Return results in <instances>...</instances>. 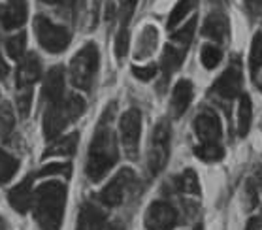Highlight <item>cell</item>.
Returning a JSON list of instances; mask_svg holds the SVG:
<instances>
[{
	"label": "cell",
	"mask_w": 262,
	"mask_h": 230,
	"mask_svg": "<svg viewBox=\"0 0 262 230\" xmlns=\"http://www.w3.org/2000/svg\"><path fill=\"white\" fill-rule=\"evenodd\" d=\"M253 81H255L256 89H258V91L262 93V66L255 72V74H253Z\"/></svg>",
	"instance_id": "cell-38"
},
{
	"label": "cell",
	"mask_w": 262,
	"mask_h": 230,
	"mask_svg": "<svg viewBox=\"0 0 262 230\" xmlns=\"http://www.w3.org/2000/svg\"><path fill=\"white\" fill-rule=\"evenodd\" d=\"M85 112V100L79 95L68 93L62 100L55 102L46 108L43 113V136L48 140H55L70 123L81 117Z\"/></svg>",
	"instance_id": "cell-3"
},
{
	"label": "cell",
	"mask_w": 262,
	"mask_h": 230,
	"mask_svg": "<svg viewBox=\"0 0 262 230\" xmlns=\"http://www.w3.org/2000/svg\"><path fill=\"white\" fill-rule=\"evenodd\" d=\"M8 72H10V68H8L6 60L2 59V53H0V79H4L8 76Z\"/></svg>",
	"instance_id": "cell-39"
},
{
	"label": "cell",
	"mask_w": 262,
	"mask_h": 230,
	"mask_svg": "<svg viewBox=\"0 0 262 230\" xmlns=\"http://www.w3.org/2000/svg\"><path fill=\"white\" fill-rule=\"evenodd\" d=\"M106 224V213L91 202H85L78 215L76 230H102Z\"/></svg>",
	"instance_id": "cell-18"
},
{
	"label": "cell",
	"mask_w": 262,
	"mask_h": 230,
	"mask_svg": "<svg viewBox=\"0 0 262 230\" xmlns=\"http://www.w3.org/2000/svg\"><path fill=\"white\" fill-rule=\"evenodd\" d=\"M76 148H78V132H72V134L64 136V138H59L55 140L51 145H49L46 151H43V159L48 157H57V155H74L76 153Z\"/></svg>",
	"instance_id": "cell-21"
},
{
	"label": "cell",
	"mask_w": 262,
	"mask_h": 230,
	"mask_svg": "<svg viewBox=\"0 0 262 230\" xmlns=\"http://www.w3.org/2000/svg\"><path fill=\"white\" fill-rule=\"evenodd\" d=\"M221 59H223V51H221L219 46H215V44H204L202 51H200V60H202V65L208 70L217 68Z\"/></svg>",
	"instance_id": "cell-28"
},
{
	"label": "cell",
	"mask_w": 262,
	"mask_h": 230,
	"mask_svg": "<svg viewBox=\"0 0 262 230\" xmlns=\"http://www.w3.org/2000/svg\"><path fill=\"white\" fill-rule=\"evenodd\" d=\"M170 124L166 119H162L155 124L153 136H151V143H149V153H147V166L149 172L157 176L161 174L162 168L166 166L168 157H170Z\"/></svg>",
	"instance_id": "cell-6"
},
{
	"label": "cell",
	"mask_w": 262,
	"mask_h": 230,
	"mask_svg": "<svg viewBox=\"0 0 262 230\" xmlns=\"http://www.w3.org/2000/svg\"><path fill=\"white\" fill-rule=\"evenodd\" d=\"M34 32L40 46L49 53H62L70 46V30L62 25L53 23L46 15H36Z\"/></svg>",
	"instance_id": "cell-5"
},
{
	"label": "cell",
	"mask_w": 262,
	"mask_h": 230,
	"mask_svg": "<svg viewBox=\"0 0 262 230\" xmlns=\"http://www.w3.org/2000/svg\"><path fill=\"white\" fill-rule=\"evenodd\" d=\"M19 168V160L6 153L4 149H0V185H4L15 176V172Z\"/></svg>",
	"instance_id": "cell-27"
},
{
	"label": "cell",
	"mask_w": 262,
	"mask_h": 230,
	"mask_svg": "<svg viewBox=\"0 0 262 230\" xmlns=\"http://www.w3.org/2000/svg\"><path fill=\"white\" fill-rule=\"evenodd\" d=\"M251 98L249 95H239V104H238V134L247 136L251 127Z\"/></svg>",
	"instance_id": "cell-24"
},
{
	"label": "cell",
	"mask_w": 262,
	"mask_h": 230,
	"mask_svg": "<svg viewBox=\"0 0 262 230\" xmlns=\"http://www.w3.org/2000/svg\"><path fill=\"white\" fill-rule=\"evenodd\" d=\"M245 230H262V217H251Z\"/></svg>",
	"instance_id": "cell-37"
},
{
	"label": "cell",
	"mask_w": 262,
	"mask_h": 230,
	"mask_svg": "<svg viewBox=\"0 0 262 230\" xmlns=\"http://www.w3.org/2000/svg\"><path fill=\"white\" fill-rule=\"evenodd\" d=\"M192 95H194V91H192V83L189 79H179L173 85L172 100H170V112L173 117H181L187 112V108L191 106Z\"/></svg>",
	"instance_id": "cell-17"
},
{
	"label": "cell",
	"mask_w": 262,
	"mask_h": 230,
	"mask_svg": "<svg viewBox=\"0 0 262 230\" xmlns=\"http://www.w3.org/2000/svg\"><path fill=\"white\" fill-rule=\"evenodd\" d=\"M136 183V176L130 168H123L112 177V181L107 183L106 187L98 193V200L102 204H106L110 207L119 206L121 202L125 200V196L128 195L130 187Z\"/></svg>",
	"instance_id": "cell-7"
},
{
	"label": "cell",
	"mask_w": 262,
	"mask_h": 230,
	"mask_svg": "<svg viewBox=\"0 0 262 230\" xmlns=\"http://www.w3.org/2000/svg\"><path fill=\"white\" fill-rule=\"evenodd\" d=\"M194 132L200 143H221L223 127L219 115L211 110H202L194 117Z\"/></svg>",
	"instance_id": "cell-11"
},
{
	"label": "cell",
	"mask_w": 262,
	"mask_h": 230,
	"mask_svg": "<svg viewBox=\"0 0 262 230\" xmlns=\"http://www.w3.org/2000/svg\"><path fill=\"white\" fill-rule=\"evenodd\" d=\"M121 142L125 148L126 155L130 159L138 157V145H140V134H142V113L136 108H130L128 112L123 113L119 121Z\"/></svg>",
	"instance_id": "cell-8"
},
{
	"label": "cell",
	"mask_w": 262,
	"mask_h": 230,
	"mask_svg": "<svg viewBox=\"0 0 262 230\" xmlns=\"http://www.w3.org/2000/svg\"><path fill=\"white\" fill-rule=\"evenodd\" d=\"M173 183H176V187H178L181 193H187V195H194L198 196L200 195V183H198V176L194 170H185L183 174H179L176 179H173Z\"/></svg>",
	"instance_id": "cell-22"
},
{
	"label": "cell",
	"mask_w": 262,
	"mask_h": 230,
	"mask_svg": "<svg viewBox=\"0 0 262 230\" xmlns=\"http://www.w3.org/2000/svg\"><path fill=\"white\" fill-rule=\"evenodd\" d=\"M70 172H72L70 164H64V162H53V164L43 166L42 170L38 172V174H34V176L46 177V176H57V174H60V176H70Z\"/></svg>",
	"instance_id": "cell-32"
},
{
	"label": "cell",
	"mask_w": 262,
	"mask_h": 230,
	"mask_svg": "<svg viewBox=\"0 0 262 230\" xmlns=\"http://www.w3.org/2000/svg\"><path fill=\"white\" fill-rule=\"evenodd\" d=\"M194 153L204 162H217L225 157V148L221 143H200L194 148Z\"/></svg>",
	"instance_id": "cell-26"
},
{
	"label": "cell",
	"mask_w": 262,
	"mask_h": 230,
	"mask_svg": "<svg viewBox=\"0 0 262 230\" xmlns=\"http://www.w3.org/2000/svg\"><path fill=\"white\" fill-rule=\"evenodd\" d=\"M242 91V65L239 60H234L228 68L215 79L211 87V95L219 100H234Z\"/></svg>",
	"instance_id": "cell-9"
},
{
	"label": "cell",
	"mask_w": 262,
	"mask_h": 230,
	"mask_svg": "<svg viewBox=\"0 0 262 230\" xmlns=\"http://www.w3.org/2000/svg\"><path fill=\"white\" fill-rule=\"evenodd\" d=\"M194 29H196V17H192L191 21L187 25H183L181 29L178 30V32H173L172 40L176 41V44H179V46H183V48H187L189 44L192 41V36H194Z\"/></svg>",
	"instance_id": "cell-31"
},
{
	"label": "cell",
	"mask_w": 262,
	"mask_h": 230,
	"mask_svg": "<svg viewBox=\"0 0 262 230\" xmlns=\"http://www.w3.org/2000/svg\"><path fill=\"white\" fill-rule=\"evenodd\" d=\"M15 129V115H13L12 104L6 100L0 102V138L8 140Z\"/></svg>",
	"instance_id": "cell-23"
},
{
	"label": "cell",
	"mask_w": 262,
	"mask_h": 230,
	"mask_svg": "<svg viewBox=\"0 0 262 230\" xmlns=\"http://www.w3.org/2000/svg\"><path fill=\"white\" fill-rule=\"evenodd\" d=\"M202 34L206 38H211V40L227 41L228 34H230V25H228L227 15L221 12L209 13L208 17H206V21H204Z\"/></svg>",
	"instance_id": "cell-19"
},
{
	"label": "cell",
	"mask_w": 262,
	"mask_h": 230,
	"mask_svg": "<svg viewBox=\"0 0 262 230\" xmlns=\"http://www.w3.org/2000/svg\"><path fill=\"white\" fill-rule=\"evenodd\" d=\"M30 181H32V176L23 179L8 193V200H10L12 207L17 213H27L30 210V206L34 204V193H32V183Z\"/></svg>",
	"instance_id": "cell-16"
},
{
	"label": "cell",
	"mask_w": 262,
	"mask_h": 230,
	"mask_svg": "<svg viewBox=\"0 0 262 230\" xmlns=\"http://www.w3.org/2000/svg\"><path fill=\"white\" fill-rule=\"evenodd\" d=\"M115 104H107V108L102 113L98 127H96L93 140L89 145V155H87V164L85 172L91 181H100L107 172L112 170L119 159V149L115 142V134L112 130V121H114Z\"/></svg>",
	"instance_id": "cell-1"
},
{
	"label": "cell",
	"mask_w": 262,
	"mask_h": 230,
	"mask_svg": "<svg viewBox=\"0 0 262 230\" xmlns=\"http://www.w3.org/2000/svg\"><path fill=\"white\" fill-rule=\"evenodd\" d=\"M40 76H42V62H40V57L36 53H27L23 59L19 60L17 76H15L17 91L32 89V85L40 79Z\"/></svg>",
	"instance_id": "cell-12"
},
{
	"label": "cell",
	"mask_w": 262,
	"mask_h": 230,
	"mask_svg": "<svg viewBox=\"0 0 262 230\" xmlns=\"http://www.w3.org/2000/svg\"><path fill=\"white\" fill-rule=\"evenodd\" d=\"M138 0H121L119 6V32L115 38V55L117 59H123L128 51V23L132 19L134 8H136Z\"/></svg>",
	"instance_id": "cell-14"
},
{
	"label": "cell",
	"mask_w": 262,
	"mask_h": 230,
	"mask_svg": "<svg viewBox=\"0 0 262 230\" xmlns=\"http://www.w3.org/2000/svg\"><path fill=\"white\" fill-rule=\"evenodd\" d=\"M27 0H6L4 4H0V25L6 30L21 29L27 21Z\"/></svg>",
	"instance_id": "cell-13"
},
{
	"label": "cell",
	"mask_w": 262,
	"mask_h": 230,
	"mask_svg": "<svg viewBox=\"0 0 262 230\" xmlns=\"http://www.w3.org/2000/svg\"><path fill=\"white\" fill-rule=\"evenodd\" d=\"M30 104H32V89L17 91V108H19L21 117H27V115H29Z\"/></svg>",
	"instance_id": "cell-33"
},
{
	"label": "cell",
	"mask_w": 262,
	"mask_h": 230,
	"mask_svg": "<svg viewBox=\"0 0 262 230\" xmlns=\"http://www.w3.org/2000/svg\"><path fill=\"white\" fill-rule=\"evenodd\" d=\"M70 81L81 91H91L98 70V48L95 44H87L79 49L70 60Z\"/></svg>",
	"instance_id": "cell-4"
},
{
	"label": "cell",
	"mask_w": 262,
	"mask_h": 230,
	"mask_svg": "<svg viewBox=\"0 0 262 230\" xmlns=\"http://www.w3.org/2000/svg\"><path fill=\"white\" fill-rule=\"evenodd\" d=\"M198 0H178V4L172 8V12L168 15V29H173V27H178L185 17H187V13L192 12L194 8H196Z\"/></svg>",
	"instance_id": "cell-25"
},
{
	"label": "cell",
	"mask_w": 262,
	"mask_h": 230,
	"mask_svg": "<svg viewBox=\"0 0 262 230\" xmlns=\"http://www.w3.org/2000/svg\"><path fill=\"white\" fill-rule=\"evenodd\" d=\"M143 223L147 230H172L178 224V212L172 204L157 200L147 207Z\"/></svg>",
	"instance_id": "cell-10"
},
{
	"label": "cell",
	"mask_w": 262,
	"mask_h": 230,
	"mask_svg": "<svg viewBox=\"0 0 262 230\" xmlns=\"http://www.w3.org/2000/svg\"><path fill=\"white\" fill-rule=\"evenodd\" d=\"M249 66H251V74H255L262 66V32H256L253 41H251Z\"/></svg>",
	"instance_id": "cell-30"
},
{
	"label": "cell",
	"mask_w": 262,
	"mask_h": 230,
	"mask_svg": "<svg viewBox=\"0 0 262 230\" xmlns=\"http://www.w3.org/2000/svg\"><path fill=\"white\" fill-rule=\"evenodd\" d=\"M0 230H6V224H4V221H2V217H0Z\"/></svg>",
	"instance_id": "cell-41"
},
{
	"label": "cell",
	"mask_w": 262,
	"mask_h": 230,
	"mask_svg": "<svg viewBox=\"0 0 262 230\" xmlns=\"http://www.w3.org/2000/svg\"><path fill=\"white\" fill-rule=\"evenodd\" d=\"M66 191L64 183L49 181L42 183L34 193V217L42 230H60L62 217L66 207Z\"/></svg>",
	"instance_id": "cell-2"
},
{
	"label": "cell",
	"mask_w": 262,
	"mask_h": 230,
	"mask_svg": "<svg viewBox=\"0 0 262 230\" xmlns=\"http://www.w3.org/2000/svg\"><path fill=\"white\" fill-rule=\"evenodd\" d=\"M157 65H147V66H132V74L138 77V79H142V81H149V79H153L157 76Z\"/></svg>",
	"instance_id": "cell-34"
},
{
	"label": "cell",
	"mask_w": 262,
	"mask_h": 230,
	"mask_svg": "<svg viewBox=\"0 0 262 230\" xmlns=\"http://www.w3.org/2000/svg\"><path fill=\"white\" fill-rule=\"evenodd\" d=\"M194 230H202V228H194Z\"/></svg>",
	"instance_id": "cell-42"
},
{
	"label": "cell",
	"mask_w": 262,
	"mask_h": 230,
	"mask_svg": "<svg viewBox=\"0 0 262 230\" xmlns=\"http://www.w3.org/2000/svg\"><path fill=\"white\" fill-rule=\"evenodd\" d=\"M107 230H125L121 223H112V226H107Z\"/></svg>",
	"instance_id": "cell-40"
},
{
	"label": "cell",
	"mask_w": 262,
	"mask_h": 230,
	"mask_svg": "<svg viewBox=\"0 0 262 230\" xmlns=\"http://www.w3.org/2000/svg\"><path fill=\"white\" fill-rule=\"evenodd\" d=\"M42 2H46V4H49V6L62 8V10H72L76 0H42Z\"/></svg>",
	"instance_id": "cell-35"
},
{
	"label": "cell",
	"mask_w": 262,
	"mask_h": 230,
	"mask_svg": "<svg viewBox=\"0 0 262 230\" xmlns=\"http://www.w3.org/2000/svg\"><path fill=\"white\" fill-rule=\"evenodd\" d=\"M245 8L249 10L253 15L262 12V0H245Z\"/></svg>",
	"instance_id": "cell-36"
},
{
	"label": "cell",
	"mask_w": 262,
	"mask_h": 230,
	"mask_svg": "<svg viewBox=\"0 0 262 230\" xmlns=\"http://www.w3.org/2000/svg\"><path fill=\"white\" fill-rule=\"evenodd\" d=\"M6 49L8 55L15 60H21L25 57V49H27V34L25 32H19V34L10 36L6 40Z\"/></svg>",
	"instance_id": "cell-29"
},
{
	"label": "cell",
	"mask_w": 262,
	"mask_h": 230,
	"mask_svg": "<svg viewBox=\"0 0 262 230\" xmlns=\"http://www.w3.org/2000/svg\"><path fill=\"white\" fill-rule=\"evenodd\" d=\"M183 59H185V48H176L172 44H168L166 48H164V53H162V59H161V68L164 72V77L172 76L173 72L181 66Z\"/></svg>",
	"instance_id": "cell-20"
},
{
	"label": "cell",
	"mask_w": 262,
	"mask_h": 230,
	"mask_svg": "<svg viewBox=\"0 0 262 230\" xmlns=\"http://www.w3.org/2000/svg\"><path fill=\"white\" fill-rule=\"evenodd\" d=\"M64 96V68L62 66H53L48 72L46 79H43L42 98L48 106H51L55 102L62 100Z\"/></svg>",
	"instance_id": "cell-15"
}]
</instances>
